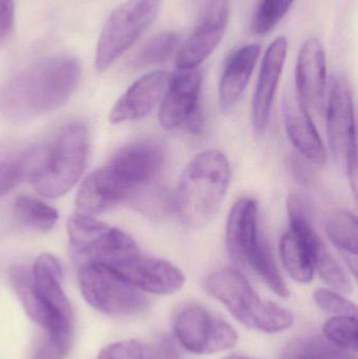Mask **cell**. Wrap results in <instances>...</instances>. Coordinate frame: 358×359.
I'll list each match as a JSON object with an SVG mask.
<instances>
[{
  "instance_id": "1",
  "label": "cell",
  "mask_w": 358,
  "mask_h": 359,
  "mask_svg": "<svg viewBox=\"0 0 358 359\" xmlns=\"http://www.w3.org/2000/svg\"><path fill=\"white\" fill-rule=\"evenodd\" d=\"M81 65L74 57L40 59L11 76L0 86V114L25 121L62 107L75 92Z\"/></svg>"
},
{
  "instance_id": "2",
  "label": "cell",
  "mask_w": 358,
  "mask_h": 359,
  "mask_svg": "<svg viewBox=\"0 0 358 359\" xmlns=\"http://www.w3.org/2000/svg\"><path fill=\"white\" fill-rule=\"evenodd\" d=\"M228 159L216 149L198 154L183 170L174 194V212L189 229L207 226L218 215L230 184Z\"/></svg>"
},
{
  "instance_id": "3",
  "label": "cell",
  "mask_w": 358,
  "mask_h": 359,
  "mask_svg": "<svg viewBox=\"0 0 358 359\" xmlns=\"http://www.w3.org/2000/svg\"><path fill=\"white\" fill-rule=\"evenodd\" d=\"M206 292L220 301L244 326L265 333L287 330L294 324L291 312L273 302L263 301L247 278L237 270H218L204 280Z\"/></svg>"
},
{
  "instance_id": "4",
  "label": "cell",
  "mask_w": 358,
  "mask_h": 359,
  "mask_svg": "<svg viewBox=\"0 0 358 359\" xmlns=\"http://www.w3.org/2000/svg\"><path fill=\"white\" fill-rule=\"evenodd\" d=\"M88 130L83 124L63 126L48 144L42 147L39 163L29 181L46 198L64 196L83 174L88 156Z\"/></svg>"
},
{
  "instance_id": "5",
  "label": "cell",
  "mask_w": 358,
  "mask_h": 359,
  "mask_svg": "<svg viewBox=\"0 0 358 359\" xmlns=\"http://www.w3.org/2000/svg\"><path fill=\"white\" fill-rule=\"evenodd\" d=\"M163 0H126L109 15L101 31L96 67L104 72L125 54L149 29L159 15Z\"/></svg>"
},
{
  "instance_id": "6",
  "label": "cell",
  "mask_w": 358,
  "mask_h": 359,
  "mask_svg": "<svg viewBox=\"0 0 358 359\" xmlns=\"http://www.w3.org/2000/svg\"><path fill=\"white\" fill-rule=\"evenodd\" d=\"M327 132L332 154L348 175L351 187L357 196V149L354 102L350 82L343 74H336L330 84Z\"/></svg>"
},
{
  "instance_id": "7",
  "label": "cell",
  "mask_w": 358,
  "mask_h": 359,
  "mask_svg": "<svg viewBox=\"0 0 358 359\" xmlns=\"http://www.w3.org/2000/svg\"><path fill=\"white\" fill-rule=\"evenodd\" d=\"M80 290L92 308L109 316H134L149 307L143 291L100 264L80 266Z\"/></svg>"
},
{
  "instance_id": "8",
  "label": "cell",
  "mask_w": 358,
  "mask_h": 359,
  "mask_svg": "<svg viewBox=\"0 0 358 359\" xmlns=\"http://www.w3.org/2000/svg\"><path fill=\"white\" fill-rule=\"evenodd\" d=\"M287 211L290 232L308 253L315 271L317 270L332 290L346 294L352 292V283L348 273L315 228L312 207L308 200L300 194H292L287 200Z\"/></svg>"
},
{
  "instance_id": "9",
  "label": "cell",
  "mask_w": 358,
  "mask_h": 359,
  "mask_svg": "<svg viewBox=\"0 0 358 359\" xmlns=\"http://www.w3.org/2000/svg\"><path fill=\"white\" fill-rule=\"evenodd\" d=\"M174 334L179 343L191 353L205 355L235 347V329L200 306H188L179 312L174 320Z\"/></svg>"
},
{
  "instance_id": "10",
  "label": "cell",
  "mask_w": 358,
  "mask_h": 359,
  "mask_svg": "<svg viewBox=\"0 0 358 359\" xmlns=\"http://www.w3.org/2000/svg\"><path fill=\"white\" fill-rule=\"evenodd\" d=\"M202 74L198 69L179 71L170 76L162 97L159 122L168 132L185 128L199 134L203 128V116L200 109Z\"/></svg>"
},
{
  "instance_id": "11",
  "label": "cell",
  "mask_w": 358,
  "mask_h": 359,
  "mask_svg": "<svg viewBox=\"0 0 358 359\" xmlns=\"http://www.w3.org/2000/svg\"><path fill=\"white\" fill-rule=\"evenodd\" d=\"M230 6L231 0H201L199 22L177 54L180 71L197 69L212 56L226 32Z\"/></svg>"
},
{
  "instance_id": "12",
  "label": "cell",
  "mask_w": 358,
  "mask_h": 359,
  "mask_svg": "<svg viewBox=\"0 0 358 359\" xmlns=\"http://www.w3.org/2000/svg\"><path fill=\"white\" fill-rule=\"evenodd\" d=\"M164 162V145L159 141L146 139L121 147L105 166L125 192L128 201L137 188L156 181Z\"/></svg>"
},
{
  "instance_id": "13",
  "label": "cell",
  "mask_w": 358,
  "mask_h": 359,
  "mask_svg": "<svg viewBox=\"0 0 358 359\" xmlns=\"http://www.w3.org/2000/svg\"><path fill=\"white\" fill-rule=\"evenodd\" d=\"M226 247L235 263L252 268L269 249L259 228V206L254 198L235 202L226 225Z\"/></svg>"
},
{
  "instance_id": "14",
  "label": "cell",
  "mask_w": 358,
  "mask_h": 359,
  "mask_svg": "<svg viewBox=\"0 0 358 359\" xmlns=\"http://www.w3.org/2000/svg\"><path fill=\"white\" fill-rule=\"evenodd\" d=\"M113 271L139 290L153 294H172L185 284L184 273L176 265L140 249Z\"/></svg>"
},
{
  "instance_id": "15",
  "label": "cell",
  "mask_w": 358,
  "mask_h": 359,
  "mask_svg": "<svg viewBox=\"0 0 358 359\" xmlns=\"http://www.w3.org/2000/svg\"><path fill=\"white\" fill-rule=\"evenodd\" d=\"M327 63L323 44L310 37L302 44L296 69V96L309 111L322 113L325 104Z\"/></svg>"
},
{
  "instance_id": "16",
  "label": "cell",
  "mask_w": 358,
  "mask_h": 359,
  "mask_svg": "<svg viewBox=\"0 0 358 359\" xmlns=\"http://www.w3.org/2000/svg\"><path fill=\"white\" fill-rule=\"evenodd\" d=\"M288 40L280 36L267 48L252 101V123L256 134L266 130L275 92L287 57Z\"/></svg>"
},
{
  "instance_id": "17",
  "label": "cell",
  "mask_w": 358,
  "mask_h": 359,
  "mask_svg": "<svg viewBox=\"0 0 358 359\" xmlns=\"http://www.w3.org/2000/svg\"><path fill=\"white\" fill-rule=\"evenodd\" d=\"M170 74L156 71L137 80L113 105L111 123L136 121L146 117L161 100L170 82Z\"/></svg>"
},
{
  "instance_id": "18",
  "label": "cell",
  "mask_w": 358,
  "mask_h": 359,
  "mask_svg": "<svg viewBox=\"0 0 358 359\" xmlns=\"http://www.w3.org/2000/svg\"><path fill=\"white\" fill-rule=\"evenodd\" d=\"M32 284L42 303L58 322L74 326V312L62 288V268L50 255H41L31 271Z\"/></svg>"
},
{
  "instance_id": "19",
  "label": "cell",
  "mask_w": 358,
  "mask_h": 359,
  "mask_svg": "<svg viewBox=\"0 0 358 359\" xmlns=\"http://www.w3.org/2000/svg\"><path fill=\"white\" fill-rule=\"evenodd\" d=\"M286 130L298 154L311 163L322 165L327 159L323 141L315 128L310 111L296 94L285 97L283 103Z\"/></svg>"
},
{
  "instance_id": "20",
  "label": "cell",
  "mask_w": 358,
  "mask_h": 359,
  "mask_svg": "<svg viewBox=\"0 0 358 359\" xmlns=\"http://www.w3.org/2000/svg\"><path fill=\"white\" fill-rule=\"evenodd\" d=\"M260 54V44L250 43L237 48L227 59L219 86L223 111L233 109L243 96Z\"/></svg>"
},
{
  "instance_id": "21",
  "label": "cell",
  "mask_w": 358,
  "mask_h": 359,
  "mask_svg": "<svg viewBox=\"0 0 358 359\" xmlns=\"http://www.w3.org/2000/svg\"><path fill=\"white\" fill-rule=\"evenodd\" d=\"M126 202V196L116 183L106 166L88 175L80 186L76 198L79 213L98 215L119 203Z\"/></svg>"
},
{
  "instance_id": "22",
  "label": "cell",
  "mask_w": 358,
  "mask_h": 359,
  "mask_svg": "<svg viewBox=\"0 0 358 359\" xmlns=\"http://www.w3.org/2000/svg\"><path fill=\"white\" fill-rule=\"evenodd\" d=\"M326 232L353 276L357 274L358 224L353 213L338 210L326 222Z\"/></svg>"
},
{
  "instance_id": "23",
  "label": "cell",
  "mask_w": 358,
  "mask_h": 359,
  "mask_svg": "<svg viewBox=\"0 0 358 359\" xmlns=\"http://www.w3.org/2000/svg\"><path fill=\"white\" fill-rule=\"evenodd\" d=\"M126 202L153 221H161L174 213V194L155 181L137 188Z\"/></svg>"
},
{
  "instance_id": "24",
  "label": "cell",
  "mask_w": 358,
  "mask_h": 359,
  "mask_svg": "<svg viewBox=\"0 0 358 359\" xmlns=\"http://www.w3.org/2000/svg\"><path fill=\"white\" fill-rule=\"evenodd\" d=\"M280 359H357L350 351L340 349L321 337H302L282 350Z\"/></svg>"
},
{
  "instance_id": "25",
  "label": "cell",
  "mask_w": 358,
  "mask_h": 359,
  "mask_svg": "<svg viewBox=\"0 0 358 359\" xmlns=\"http://www.w3.org/2000/svg\"><path fill=\"white\" fill-rule=\"evenodd\" d=\"M40 155L41 147H34L0 161V196L14 189L23 180L31 179L37 168Z\"/></svg>"
},
{
  "instance_id": "26",
  "label": "cell",
  "mask_w": 358,
  "mask_h": 359,
  "mask_svg": "<svg viewBox=\"0 0 358 359\" xmlns=\"http://www.w3.org/2000/svg\"><path fill=\"white\" fill-rule=\"evenodd\" d=\"M280 252L284 267L296 282L308 284L315 276V268L308 253L298 238L288 231L282 236Z\"/></svg>"
},
{
  "instance_id": "27",
  "label": "cell",
  "mask_w": 358,
  "mask_h": 359,
  "mask_svg": "<svg viewBox=\"0 0 358 359\" xmlns=\"http://www.w3.org/2000/svg\"><path fill=\"white\" fill-rule=\"evenodd\" d=\"M181 44V35L174 31H163L151 37L135 55L134 69H142L167 60Z\"/></svg>"
},
{
  "instance_id": "28",
  "label": "cell",
  "mask_w": 358,
  "mask_h": 359,
  "mask_svg": "<svg viewBox=\"0 0 358 359\" xmlns=\"http://www.w3.org/2000/svg\"><path fill=\"white\" fill-rule=\"evenodd\" d=\"M14 213L21 224L39 231L53 229L58 221L56 209L29 196H21L15 200Z\"/></svg>"
},
{
  "instance_id": "29",
  "label": "cell",
  "mask_w": 358,
  "mask_h": 359,
  "mask_svg": "<svg viewBox=\"0 0 358 359\" xmlns=\"http://www.w3.org/2000/svg\"><path fill=\"white\" fill-rule=\"evenodd\" d=\"M357 318L336 316L326 323L324 334L326 339L346 351L357 350Z\"/></svg>"
},
{
  "instance_id": "30",
  "label": "cell",
  "mask_w": 358,
  "mask_h": 359,
  "mask_svg": "<svg viewBox=\"0 0 358 359\" xmlns=\"http://www.w3.org/2000/svg\"><path fill=\"white\" fill-rule=\"evenodd\" d=\"M317 305L323 311L338 316H355L357 318V307L354 303L343 297L340 293L330 289H319L313 294Z\"/></svg>"
},
{
  "instance_id": "31",
  "label": "cell",
  "mask_w": 358,
  "mask_h": 359,
  "mask_svg": "<svg viewBox=\"0 0 358 359\" xmlns=\"http://www.w3.org/2000/svg\"><path fill=\"white\" fill-rule=\"evenodd\" d=\"M146 346L136 339L117 341L101 350L98 359H143Z\"/></svg>"
},
{
  "instance_id": "32",
  "label": "cell",
  "mask_w": 358,
  "mask_h": 359,
  "mask_svg": "<svg viewBox=\"0 0 358 359\" xmlns=\"http://www.w3.org/2000/svg\"><path fill=\"white\" fill-rule=\"evenodd\" d=\"M15 27V0H0V48L10 39Z\"/></svg>"
},
{
  "instance_id": "33",
  "label": "cell",
  "mask_w": 358,
  "mask_h": 359,
  "mask_svg": "<svg viewBox=\"0 0 358 359\" xmlns=\"http://www.w3.org/2000/svg\"><path fill=\"white\" fill-rule=\"evenodd\" d=\"M143 359H181L176 350L168 343L157 344L153 347H146Z\"/></svg>"
},
{
  "instance_id": "34",
  "label": "cell",
  "mask_w": 358,
  "mask_h": 359,
  "mask_svg": "<svg viewBox=\"0 0 358 359\" xmlns=\"http://www.w3.org/2000/svg\"><path fill=\"white\" fill-rule=\"evenodd\" d=\"M268 1L270 2L275 8H277L279 14L284 18V16L287 14L289 8H291L294 0H268Z\"/></svg>"
},
{
  "instance_id": "35",
  "label": "cell",
  "mask_w": 358,
  "mask_h": 359,
  "mask_svg": "<svg viewBox=\"0 0 358 359\" xmlns=\"http://www.w3.org/2000/svg\"><path fill=\"white\" fill-rule=\"evenodd\" d=\"M294 163H296L294 165V174L302 181H308L309 175L308 172H307L308 170H307L306 166L300 164V159H296Z\"/></svg>"
},
{
  "instance_id": "36",
  "label": "cell",
  "mask_w": 358,
  "mask_h": 359,
  "mask_svg": "<svg viewBox=\"0 0 358 359\" xmlns=\"http://www.w3.org/2000/svg\"><path fill=\"white\" fill-rule=\"evenodd\" d=\"M224 359H256L252 358H247V356L237 355V354H233V355L228 356V358Z\"/></svg>"
}]
</instances>
